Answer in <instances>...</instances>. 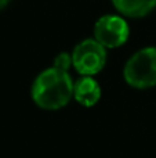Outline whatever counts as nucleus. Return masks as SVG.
Listing matches in <instances>:
<instances>
[{
	"label": "nucleus",
	"mask_w": 156,
	"mask_h": 158,
	"mask_svg": "<svg viewBox=\"0 0 156 158\" xmlns=\"http://www.w3.org/2000/svg\"><path fill=\"white\" fill-rule=\"evenodd\" d=\"M8 3H10V0H0V10H2V8H4Z\"/></svg>",
	"instance_id": "6e6552de"
},
{
	"label": "nucleus",
	"mask_w": 156,
	"mask_h": 158,
	"mask_svg": "<svg viewBox=\"0 0 156 158\" xmlns=\"http://www.w3.org/2000/svg\"><path fill=\"white\" fill-rule=\"evenodd\" d=\"M73 96L83 107H93L101 97V87L91 77H82L73 83Z\"/></svg>",
	"instance_id": "39448f33"
},
{
	"label": "nucleus",
	"mask_w": 156,
	"mask_h": 158,
	"mask_svg": "<svg viewBox=\"0 0 156 158\" xmlns=\"http://www.w3.org/2000/svg\"><path fill=\"white\" fill-rule=\"evenodd\" d=\"M126 82L137 89H148L156 85V47L138 50L124 65Z\"/></svg>",
	"instance_id": "f03ea898"
},
{
	"label": "nucleus",
	"mask_w": 156,
	"mask_h": 158,
	"mask_svg": "<svg viewBox=\"0 0 156 158\" xmlns=\"http://www.w3.org/2000/svg\"><path fill=\"white\" fill-rule=\"evenodd\" d=\"M71 65H72V56L68 54V53H61V54H58L57 57H55L54 65L53 67L60 68V69H62V71H68Z\"/></svg>",
	"instance_id": "0eeeda50"
},
{
	"label": "nucleus",
	"mask_w": 156,
	"mask_h": 158,
	"mask_svg": "<svg viewBox=\"0 0 156 158\" xmlns=\"http://www.w3.org/2000/svg\"><path fill=\"white\" fill-rule=\"evenodd\" d=\"M73 96V82L68 71L51 68L43 71L35 79L32 87L33 101L40 108L58 110L69 103Z\"/></svg>",
	"instance_id": "f257e3e1"
},
{
	"label": "nucleus",
	"mask_w": 156,
	"mask_h": 158,
	"mask_svg": "<svg viewBox=\"0 0 156 158\" xmlns=\"http://www.w3.org/2000/svg\"><path fill=\"white\" fill-rule=\"evenodd\" d=\"M115 8L124 17L141 18L155 10L156 0H112Z\"/></svg>",
	"instance_id": "423d86ee"
},
{
	"label": "nucleus",
	"mask_w": 156,
	"mask_h": 158,
	"mask_svg": "<svg viewBox=\"0 0 156 158\" xmlns=\"http://www.w3.org/2000/svg\"><path fill=\"white\" fill-rule=\"evenodd\" d=\"M107 63V50L96 39H86L75 47L72 65L83 77H93L102 71Z\"/></svg>",
	"instance_id": "7ed1b4c3"
},
{
	"label": "nucleus",
	"mask_w": 156,
	"mask_h": 158,
	"mask_svg": "<svg viewBox=\"0 0 156 158\" xmlns=\"http://www.w3.org/2000/svg\"><path fill=\"white\" fill-rule=\"evenodd\" d=\"M130 35V28L126 19L120 15L108 14L94 25V39L105 49H116L123 46Z\"/></svg>",
	"instance_id": "20e7f679"
}]
</instances>
